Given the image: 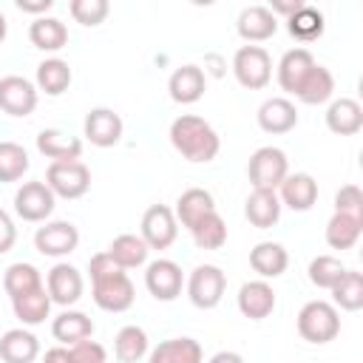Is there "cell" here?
<instances>
[{"label":"cell","mask_w":363,"mask_h":363,"mask_svg":"<svg viewBox=\"0 0 363 363\" xmlns=\"http://www.w3.org/2000/svg\"><path fill=\"white\" fill-rule=\"evenodd\" d=\"M301 6H303L301 0H292V3H281V0H275L269 11H272V14H284V17H292V14H295Z\"/></svg>","instance_id":"cell-48"},{"label":"cell","mask_w":363,"mask_h":363,"mask_svg":"<svg viewBox=\"0 0 363 363\" xmlns=\"http://www.w3.org/2000/svg\"><path fill=\"white\" fill-rule=\"evenodd\" d=\"M227 278L216 264H199L187 278V298L196 309H216L224 298Z\"/></svg>","instance_id":"cell-6"},{"label":"cell","mask_w":363,"mask_h":363,"mask_svg":"<svg viewBox=\"0 0 363 363\" xmlns=\"http://www.w3.org/2000/svg\"><path fill=\"white\" fill-rule=\"evenodd\" d=\"M68 11L79 26H99L108 17L111 6H108V0H71Z\"/></svg>","instance_id":"cell-42"},{"label":"cell","mask_w":363,"mask_h":363,"mask_svg":"<svg viewBox=\"0 0 363 363\" xmlns=\"http://www.w3.org/2000/svg\"><path fill=\"white\" fill-rule=\"evenodd\" d=\"M326 128L337 136H354L360 128H363V108L357 99H349V96H340V99H332L329 108H326Z\"/></svg>","instance_id":"cell-22"},{"label":"cell","mask_w":363,"mask_h":363,"mask_svg":"<svg viewBox=\"0 0 363 363\" xmlns=\"http://www.w3.org/2000/svg\"><path fill=\"white\" fill-rule=\"evenodd\" d=\"M71 85V65L60 57L43 60L37 65V91H43L45 96H60L65 94Z\"/></svg>","instance_id":"cell-33"},{"label":"cell","mask_w":363,"mask_h":363,"mask_svg":"<svg viewBox=\"0 0 363 363\" xmlns=\"http://www.w3.org/2000/svg\"><path fill=\"white\" fill-rule=\"evenodd\" d=\"M68 352H71V363H108L105 346L96 343V340H91V337L68 346Z\"/></svg>","instance_id":"cell-44"},{"label":"cell","mask_w":363,"mask_h":363,"mask_svg":"<svg viewBox=\"0 0 363 363\" xmlns=\"http://www.w3.org/2000/svg\"><path fill=\"white\" fill-rule=\"evenodd\" d=\"M20 11H26V14H40V17H45V11L54 6V0H17L14 3Z\"/></svg>","instance_id":"cell-46"},{"label":"cell","mask_w":363,"mask_h":363,"mask_svg":"<svg viewBox=\"0 0 363 363\" xmlns=\"http://www.w3.org/2000/svg\"><path fill=\"white\" fill-rule=\"evenodd\" d=\"M250 267L261 275V281L267 278H278L286 272L289 267V255L278 241H261L250 250Z\"/></svg>","instance_id":"cell-25"},{"label":"cell","mask_w":363,"mask_h":363,"mask_svg":"<svg viewBox=\"0 0 363 363\" xmlns=\"http://www.w3.org/2000/svg\"><path fill=\"white\" fill-rule=\"evenodd\" d=\"M286 173H289L286 153L272 145L258 147L247 162V179L252 184V190H278L281 182L286 179Z\"/></svg>","instance_id":"cell-3"},{"label":"cell","mask_w":363,"mask_h":363,"mask_svg":"<svg viewBox=\"0 0 363 363\" xmlns=\"http://www.w3.org/2000/svg\"><path fill=\"white\" fill-rule=\"evenodd\" d=\"M170 145L187 159V162H213L221 150V139L216 133V128L193 113H182L173 119L170 125Z\"/></svg>","instance_id":"cell-1"},{"label":"cell","mask_w":363,"mask_h":363,"mask_svg":"<svg viewBox=\"0 0 363 363\" xmlns=\"http://www.w3.org/2000/svg\"><path fill=\"white\" fill-rule=\"evenodd\" d=\"M244 216L252 227L269 230L281 218V199L275 190H252L244 201Z\"/></svg>","instance_id":"cell-23"},{"label":"cell","mask_w":363,"mask_h":363,"mask_svg":"<svg viewBox=\"0 0 363 363\" xmlns=\"http://www.w3.org/2000/svg\"><path fill=\"white\" fill-rule=\"evenodd\" d=\"M37 150L51 162H79L82 156V139L71 136L60 128H45L37 133Z\"/></svg>","instance_id":"cell-16"},{"label":"cell","mask_w":363,"mask_h":363,"mask_svg":"<svg viewBox=\"0 0 363 363\" xmlns=\"http://www.w3.org/2000/svg\"><path fill=\"white\" fill-rule=\"evenodd\" d=\"M335 213H346V216L363 218V193H360L357 184H343L335 193Z\"/></svg>","instance_id":"cell-43"},{"label":"cell","mask_w":363,"mask_h":363,"mask_svg":"<svg viewBox=\"0 0 363 363\" xmlns=\"http://www.w3.org/2000/svg\"><path fill=\"white\" fill-rule=\"evenodd\" d=\"M45 184L60 199H79L91 187V170L82 162H51L45 170Z\"/></svg>","instance_id":"cell-7"},{"label":"cell","mask_w":363,"mask_h":363,"mask_svg":"<svg viewBox=\"0 0 363 363\" xmlns=\"http://www.w3.org/2000/svg\"><path fill=\"white\" fill-rule=\"evenodd\" d=\"M210 363H244V357L238 352H216L210 357Z\"/></svg>","instance_id":"cell-49"},{"label":"cell","mask_w":363,"mask_h":363,"mask_svg":"<svg viewBox=\"0 0 363 363\" xmlns=\"http://www.w3.org/2000/svg\"><path fill=\"white\" fill-rule=\"evenodd\" d=\"M113 352H116V360L119 363H139L147 352H150V340H147V332L142 326H122L113 337Z\"/></svg>","instance_id":"cell-34"},{"label":"cell","mask_w":363,"mask_h":363,"mask_svg":"<svg viewBox=\"0 0 363 363\" xmlns=\"http://www.w3.org/2000/svg\"><path fill=\"white\" fill-rule=\"evenodd\" d=\"M233 74L241 88L261 91L272 79V60L261 45H241L233 57Z\"/></svg>","instance_id":"cell-5"},{"label":"cell","mask_w":363,"mask_h":363,"mask_svg":"<svg viewBox=\"0 0 363 363\" xmlns=\"http://www.w3.org/2000/svg\"><path fill=\"white\" fill-rule=\"evenodd\" d=\"M340 332V315L337 306H332L329 301H309L301 306L298 312V335L315 346L335 340Z\"/></svg>","instance_id":"cell-2"},{"label":"cell","mask_w":363,"mask_h":363,"mask_svg":"<svg viewBox=\"0 0 363 363\" xmlns=\"http://www.w3.org/2000/svg\"><path fill=\"white\" fill-rule=\"evenodd\" d=\"M312 65H315V57L309 48H289L278 62V85L286 94H298V88L306 79V74L312 71Z\"/></svg>","instance_id":"cell-20"},{"label":"cell","mask_w":363,"mask_h":363,"mask_svg":"<svg viewBox=\"0 0 363 363\" xmlns=\"http://www.w3.org/2000/svg\"><path fill=\"white\" fill-rule=\"evenodd\" d=\"M28 170V153L17 142H0V182H20Z\"/></svg>","instance_id":"cell-40"},{"label":"cell","mask_w":363,"mask_h":363,"mask_svg":"<svg viewBox=\"0 0 363 363\" xmlns=\"http://www.w3.org/2000/svg\"><path fill=\"white\" fill-rule=\"evenodd\" d=\"M329 292H332V301H335L332 306H340L346 312H357L363 306V275L354 272V269H346Z\"/></svg>","instance_id":"cell-39"},{"label":"cell","mask_w":363,"mask_h":363,"mask_svg":"<svg viewBox=\"0 0 363 363\" xmlns=\"http://www.w3.org/2000/svg\"><path fill=\"white\" fill-rule=\"evenodd\" d=\"M82 272L71 264H54L45 275V289H48V298L51 303H60V306H71L82 298Z\"/></svg>","instance_id":"cell-13"},{"label":"cell","mask_w":363,"mask_h":363,"mask_svg":"<svg viewBox=\"0 0 363 363\" xmlns=\"http://www.w3.org/2000/svg\"><path fill=\"white\" fill-rule=\"evenodd\" d=\"M40 354V340L28 329H9L0 337V360L3 363H34Z\"/></svg>","instance_id":"cell-24"},{"label":"cell","mask_w":363,"mask_h":363,"mask_svg":"<svg viewBox=\"0 0 363 363\" xmlns=\"http://www.w3.org/2000/svg\"><path fill=\"white\" fill-rule=\"evenodd\" d=\"M145 286L147 292L156 298V301H176L182 295V286H184V275H182V267L170 258H156L147 264L145 269Z\"/></svg>","instance_id":"cell-10"},{"label":"cell","mask_w":363,"mask_h":363,"mask_svg":"<svg viewBox=\"0 0 363 363\" xmlns=\"http://www.w3.org/2000/svg\"><path fill=\"white\" fill-rule=\"evenodd\" d=\"M51 335L62 343V346H74L85 337L94 335V320L85 315V312H77V309H65L54 318L51 323Z\"/></svg>","instance_id":"cell-27"},{"label":"cell","mask_w":363,"mask_h":363,"mask_svg":"<svg viewBox=\"0 0 363 363\" xmlns=\"http://www.w3.org/2000/svg\"><path fill=\"white\" fill-rule=\"evenodd\" d=\"M82 130H85V139L96 147H113L119 139H122V116L111 108H94L88 111L85 122H82Z\"/></svg>","instance_id":"cell-14"},{"label":"cell","mask_w":363,"mask_h":363,"mask_svg":"<svg viewBox=\"0 0 363 363\" xmlns=\"http://www.w3.org/2000/svg\"><path fill=\"white\" fill-rule=\"evenodd\" d=\"M79 244V230L71 221H48L43 227H37L34 233V247L40 255L48 258H62L71 255Z\"/></svg>","instance_id":"cell-11"},{"label":"cell","mask_w":363,"mask_h":363,"mask_svg":"<svg viewBox=\"0 0 363 363\" xmlns=\"http://www.w3.org/2000/svg\"><path fill=\"white\" fill-rule=\"evenodd\" d=\"M6 31H9V23H6V17H3V11H0V43L6 40Z\"/></svg>","instance_id":"cell-50"},{"label":"cell","mask_w":363,"mask_h":363,"mask_svg":"<svg viewBox=\"0 0 363 363\" xmlns=\"http://www.w3.org/2000/svg\"><path fill=\"white\" fill-rule=\"evenodd\" d=\"M235 31L247 43H264L278 31V17L267 6H247L235 20Z\"/></svg>","instance_id":"cell-19"},{"label":"cell","mask_w":363,"mask_h":363,"mask_svg":"<svg viewBox=\"0 0 363 363\" xmlns=\"http://www.w3.org/2000/svg\"><path fill=\"white\" fill-rule=\"evenodd\" d=\"M201 357H204V352H201L199 340H193V337H170V340H162L150 352L147 363H201Z\"/></svg>","instance_id":"cell-28"},{"label":"cell","mask_w":363,"mask_h":363,"mask_svg":"<svg viewBox=\"0 0 363 363\" xmlns=\"http://www.w3.org/2000/svg\"><path fill=\"white\" fill-rule=\"evenodd\" d=\"M43 363H71L68 346H51V349L43 354Z\"/></svg>","instance_id":"cell-47"},{"label":"cell","mask_w":363,"mask_h":363,"mask_svg":"<svg viewBox=\"0 0 363 363\" xmlns=\"http://www.w3.org/2000/svg\"><path fill=\"white\" fill-rule=\"evenodd\" d=\"M28 40L40 51H60L68 43V28L57 17H37L28 26Z\"/></svg>","instance_id":"cell-31"},{"label":"cell","mask_w":363,"mask_h":363,"mask_svg":"<svg viewBox=\"0 0 363 363\" xmlns=\"http://www.w3.org/2000/svg\"><path fill=\"white\" fill-rule=\"evenodd\" d=\"M275 309V289L267 281H247L238 289V312L250 320H264Z\"/></svg>","instance_id":"cell-18"},{"label":"cell","mask_w":363,"mask_h":363,"mask_svg":"<svg viewBox=\"0 0 363 363\" xmlns=\"http://www.w3.org/2000/svg\"><path fill=\"white\" fill-rule=\"evenodd\" d=\"M360 233H363V218H357V216L335 213L326 221V244L332 250H352L357 244Z\"/></svg>","instance_id":"cell-35"},{"label":"cell","mask_w":363,"mask_h":363,"mask_svg":"<svg viewBox=\"0 0 363 363\" xmlns=\"http://www.w3.org/2000/svg\"><path fill=\"white\" fill-rule=\"evenodd\" d=\"M113 261H116V267L119 269H136V267H142L145 261H147V244L142 241V235H133V233H122V235H116L113 241H111V247L105 250Z\"/></svg>","instance_id":"cell-29"},{"label":"cell","mask_w":363,"mask_h":363,"mask_svg":"<svg viewBox=\"0 0 363 363\" xmlns=\"http://www.w3.org/2000/svg\"><path fill=\"white\" fill-rule=\"evenodd\" d=\"M190 235H193L199 250H221L224 241H227V224L218 216V210H213V213H207L204 218H199L193 224Z\"/></svg>","instance_id":"cell-38"},{"label":"cell","mask_w":363,"mask_h":363,"mask_svg":"<svg viewBox=\"0 0 363 363\" xmlns=\"http://www.w3.org/2000/svg\"><path fill=\"white\" fill-rule=\"evenodd\" d=\"M57 196L45 182H23L14 193V213L23 221H45L54 213Z\"/></svg>","instance_id":"cell-9"},{"label":"cell","mask_w":363,"mask_h":363,"mask_svg":"<svg viewBox=\"0 0 363 363\" xmlns=\"http://www.w3.org/2000/svg\"><path fill=\"white\" fill-rule=\"evenodd\" d=\"M91 286H94V303L105 312H125L133 306L136 292H133V284L125 269H111V272L94 275Z\"/></svg>","instance_id":"cell-4"},{"label":"cell","mask_w":363,"mask_h":363,"mask_svg":"<svg viewBox=\"0 0 363 363\" xmlns=\"http://www.w3.org/2000/svg\"><path fill=\"white\" fill-rule=\"evenodd\" d=\"M298 125V111L286 96H272L258 108V128L264 133H289Z\"/></svg>","instance_id":"cell-21"},{"label":"cell","mask_w":363,"mask_h":363,"mask_svg":"<svg viewBox=\"0 0 363 363\" xmlns=\"http://www.w3.org/2000/svg\"><path fill=\"white\" fill-rule=\"evenodd\" d=\"M11 309H14V318L23 323V326H40L48 312H51V298H48V289L40 286L34 292H26L20 298H11Z\"/></svg>","instance_id":"cell-30"},{"label":"cell","mask_w":363,"mask_h":363,"mask_svg":"<svg viewBox=\"0 0 363 363\" xmlns=\"http://www.w3.org/2000/svg\"><path fill=\"white\" fill-rule=\"evenodd\" d=\"M343 272H346V267H343V261L335 258V255H318V258L309 261V281H312L318 289H332V286L340 281Z\"/></svg>","instance_id":"cell-41"},{"label":"cell","mask_w":363,"mask_h":363,"mask_svg":"<svg viewBox=\"0 0 363 363\" xmlns=\"http://www.w3.org/2000/svg\"><path fill=\"white\" fill-rule=\"evenodd\" d=\"M278 199L281 207L286 204L295 213H306L318 201V182L309 173H286V179L278 187Z\"/></svg>","instance_id":"cell-15"},{"label":"cell","mask_w":363,"mask_h":363,"mask_svg":"<svg viewBox=\"0 0 363 363\" xmlns=\"http://www.w3.org/2000/svg\"><path fill=\"white\" fill-rule=\"evenodd\" d=\"M323 28H326L323 14H320L315 6H306V3H303L292 17H286V31H289L295 40H301V43L318 40V37L323 34Z\"/></svg>","instance_id":"cell-37"},{"label":"cell","mask_w":363,"mask_h":363,"mask_svg":"<svg viewBox=\"0 0 363 363\" xmlns=\"http://www.w3.org/2000/svg\"><path fill=\"white\" fill-rule=\"evenodd\" d=\"M213 210H216L213 196H210L207 190H201V187H190V190H184V193L176 199L173 216H176V221H182L184 230H193V224H196L199 218H204L207 213H213Z\"/></svg>","instance_id":"cell-26"},{"label":"cell","mask_w":363,"mask_h":363,"mask_svg":"<svg viewBox=\"0 0 363 363\" xmlns=\"http://www.w3.org/2000/svg\"><path fill=\"white\" fill-rule=\"evenodd\" d=\"M167 91H170V99L179 102V105H193L204 96L207 91V77L199 65H182L170 74L167 79Z\"/></svg>","instance_id":"cell-17"},{"label":"cell","mask_w":363,"mask_h":363,"mask_svg":"<svg viewBox=\"0 0 363 363\" xmlns=\"http://www.w3.org/2000/svg\"><path fill=\"white\" fill-rule=\"evenodd\" d=\"M37 108V85L26 77L9 74L0 79V111L9 116H28Z\"/></svg>","instance_id":"cell-12"},{"label":"cell","mask_w":363,"mask_h":363,"mask_svg":"<svg viewBox=\"0 0 363 363\" xmlns=\"http://www.w3.org/2000/svg\"><path fill=\"white\" fill-rule=\"evenodd\" d=\"M142 241L147 250H167L179 235V221L167 204H150L142 216Z\"/></svg>","instance_id":"cell-8"},{"label":"cell","mask_w":363,"mask_h":363,"mask_svg":"<svg viewBox=\"0 0 363 363\" xmlns=\"http://www.w3.org/2000/svg\"><path fill=\"white\" fill-rule=\"evenodd\" d=\"M40 286H45L40 269H37L34 264H26V261L11 264V267L6 269V275H3V289H6L9 298H20V295L34 292V289H40Z\"/></svg>","instance_id":"cell-36"},{"label":"cell","mask_w":363,"mask_h":363,"mask_svg":"<svg viewBox=\"0 0 363 363\" xmlns=\"http://www.w3.org/2000/svg\"><path fill=\"white\" fill-rule=\"evenodd\" d=\"M332 94H335V77H332V71L315 62L312 71L306 74V79L301 82V88H298L295 96L303 105H323V102L332 99Z\"/></svg>","instance_id":"cell-32"},{"label":"cell","mask_w":363,"mask_h":363,"mask_svg":"<svg viewBox=\"0 0 363 363\" xmlns=\"http://www.w3.org/2000/svg\"><path fill=\"white\" fill-rule=\"evenodd\" d=\"M14 241H17V227H14L11 216L6 210H0V255L9 252L14 247Z\"/></svg>","instance_id":"cell-45"}]
</instances>
